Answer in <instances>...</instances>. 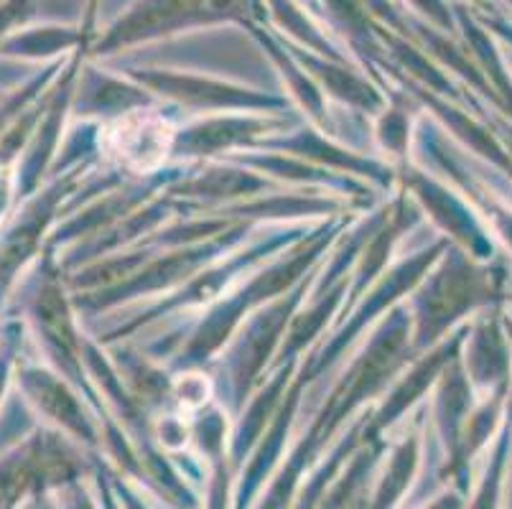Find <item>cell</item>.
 <instances>
[{"instance_id":"cell-1","label":"cell","mask_w":512,"mask_h":509,"mask_svg":"<svg viewBox=\"0 0 512 509\" xmlns=\"http://www.w3.org/2000/svg\"><path fill=\"white\" fill-rule=\"evenodd\" d=\"M171 146V130L156 115L133 112L125 120H118L107 133L110 156L118 158L123 166L148 171L166 158Z\"/></svg>"}]
</instances>
